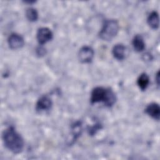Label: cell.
<instances>
[{
	"instance_id": "cell-1",
	"label": "cell",
	"mask_w": 160,
	"mask_h": 160,
	"mask_svg": "<svg viewBox=\"0 0 160 160\" xmlns=\"http://www.w3.org/2000/svg\"><path fill=\"white\" fill-rule=\"evenodd\" d=\"M2 138L4 146L11 152L14 154L22 152L24 145V140L14 127L10 126L2 132Z\"/></svg>"
},
{
	"instance_id": "cell-2",
	"label": "cell",
	"mask_w": 160,
	"mask_h": 160,
	"mask_svg": "<svg viewBox=\"0 0 160 160\" xmlns=\"http://www.w3.org/2000/svg\"><path fill=\"white\" fill-rule=\"evenodd\" d=\"M116 101V97L113 91L110 88L98 86L91 92L90 101L91 104L102 102L107 107L112 106Z\"/></svg>"
},
{
	"instance_id": "cell-3",
	"label": "cell",
	"mask_w": 160,
	"mask_h": 160,
	"mask_svg": "<svg viewBox=\"0 0 160 160\" xmlns=\"http://www.w3.org/2000/svg\"><path fill=\"white\" fill-rule=\"evenodd\" d=\"M119 26L115 19H107L99 32V38L104 41H111L118 33Z\"/></svg>"
},
{
	"instance_id": "cell-4",
	"label": "cell",
	"mask_w": 160,
	"mask_h": 160,
	"mask_svg": "<svg viewBox=\"0 0 160 160\" xmlns=\"http://www.w3.org/2000/svg\"><path fill=\"white\" fill-rule=\"evenodd\" d=\"M53 38V34L50 29L46 27L39 28L36 33V39L40 45H43L51 41Z\"/></svg>"
},
{
	"instance_id": "cell-5",
	"label": "cell",
	"mask_w": 160,
	"mask_h": 160,
	"mask_svg": "<svg viewBox=\"0 0 160 160\" xmlns=\"http://www.w3.org/2000/svg\"><path fill=\"white\" fill-rule=\"evenodd\" d=\"M94 55V52L91 47L84 46L79 51L78 58L82 63H89L92 61Z\"/></svg>"
},
{
	"instance_id": "cell-6",
	"label": "cell",
	"mask_w": 160,
	"mask_h": 160,
	"mask_svg": "<svg viewBox=\"0 0 160 160\" xmlns=\"http://www.w3.org/2000/svg\"><path fill=\"white\" fill-rule=\"evenodd\" d=\"M52 106L51 99L48 96H41L36 102V110L39 112L50 110Z\"/></svg>"
},
{
	"instance_id": "cell-7",
	"label": "cell",
	"mask_w": 160,
	"mask_h": 160,
	"mask_svg": "<svg viewBox=\"0 0 160 160\" xmlns=\"http://www.w3.org/2000/svg\"><path fill=\"white\" fill-rule=\"evenodd\" d=\"M8 43L11 49H18L24 46V40L20 34L14 32L11 34L8 37Z\"/></svg>"
},
{
	"instance_id": "cell-8",
	"label": "cell",
	"mask_w": 160,
	"mask_h": 160,
	"mask_svg": "<svg viewBox=\"0 0 160 160\" xmlns=\"http://www.w3.org/2000/svg\"><path fill=\"white\" fill-rule=\"evenodd\" d=\"M145 112L152 119L159 120L160 118V107L156 102H151L144 109Z\"/></svg>"
},
{
	"instance_id": "cell-9",
	"label": "cell",
	"mask_w": 160,
	"mask_h": 160,
	"mask_svg": "<svg viewBox=\"0 0 160 160\" xmlns=\"http://www.w3.org/2000/svg\"><path fill=\"white\" fill-rule=\"evenodd\" d=\"M112 53L115 59L122 61L126 58V48L122 44H117L112 48Z\"/></svg>"
},
{
	"instance_id": "cell-10",
	"label": "cell",
	"mask_w": 160,
	"mask_h": 160,
	"mask_svg": "<svg viewBox=\"0 0 160 160\" xmlns=\"http://www.w3.org/2000/svg\"><path fill=\"white\" fill-rule=\"evenodd\" d=\"M132 44L134 50L137 52H142L145 49V42L141 35L137 34L134 36L132 41Z\"/></svg>"
},
{
	"instance_id": "cell-11",
	"label": "cell",
	"mask_w": 160,
	"mask_h": 160,
	"mask_svg": "<svg viewBox=\"0 0 160 160\" xmlns=\"http://www.w3.org/2000/svg\"><path fill=\"white\" fill-rule=\"evenodd\" d=\"M148 25L153 29H157L159 25V14L156 11L151 12L147 19Z\"/></svg>"
},
{
	"instance_id": "cell-12",
	"label": "cell",
	"mask_w": 160,
	"mask_h": 160,
	"mask_svg": "<svg viewBox=\"0 0 160 160\" xmlns=\"http://www.w3.org/2000/svg\"><path fill=\"white\" fill-rule=\"evenodd\" d=\"M149 78L148 75L145 72L141 73L137 79V84L139 88V89L141 91L146 90L148 86H149Z\"/></svg>"
},
{
	"instance_id": "cell-13",
	"label": "cell",
	"mask_w": 160,
	"mask_h": 160,
	"mask_svg": "<svg viewBox=\"0 0 160 160\" xmlns=\"http://www.w3.org/2000/svg\"><path fill=\"white\" fill-rule=\"evenodd\" d=\"M26 16L31 22L36 21L38 19V12L36 9L33 8H28L26 11Z\"/></svg>"
},
{
	"instance_id": "cell-14",
	"label": "cell",
	"mask_w": 160,
	"mask_h": 160,
	"mask_svg": "<svg viewBox=\"0 0 160 160\" xmlns=\"http://www.w3.org/2000/svg\"><path fill=\"white\" fill-rule=\"evenodd\" d=\"M46 54V49L42 47V46H39L36 49V54L39 56H42L44 55H45Z\"/></svg>"
},
{
	"instance_id": "cell-15",
	"label": "cell",
	"mask_w": 160,
	"mask_h": 160,
	"mask_svg": "<svg viewBox=\"0 0 160 160\" xmlns=\"http://www.w3.org/2000/svg\"><path fill=\"white\" fill-rule=\"evenodd\" d=\"M156 82H157V84L159 86V72L158 71L157 74H156Z\"/></svg>"
}]
</instances>
